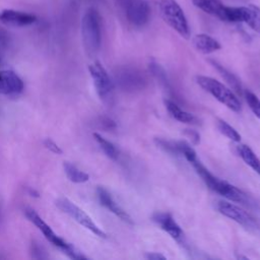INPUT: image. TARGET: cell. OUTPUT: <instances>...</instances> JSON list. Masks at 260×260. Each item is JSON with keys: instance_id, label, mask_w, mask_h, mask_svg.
Here are the masks:
<instances>
[{"instance_id": "d6986e66", "label": "cell", "mask_w": 260, "mask_h": 260, "mask_svg": "<svg viewBox=\"0 0 260 260\" xmlns=\"http://www.w3.org/2000/svg\"><path fill=\"white\" fill-rule=\"evenodd\" d=\"M63 170L67 179L73 183L80 184V183H85L89 180V175L87 173L79 170L76 166H74L69 161L63 162Z\"/></svg>"}, {"instance_id": "e0dca14e", "label": "cell", "mask_w": 260, "mask_h": 260, "mask_svg": "<svg viewBox=\"0 0 260 260\" xmlns=\"http://www.w3.org/2000/svg\"><path fill=\"white\" fill-rule=\"evenodd\" d=\"M165 106H166L168 112L170 113V115L174 119L178 120L179 122L187 123V124H196V122H197L196 117L193 114L182 110L174 102H172L170 100H165Z\"/></svg>"}, {"instance_id": "2e32d148", "label": "cell", "mask_w": 260, "mask_h": 260, "mask_svg": "<svg viewBox=\"0 0 260 260\" xmlns=\"http://www.w3.org/2000/svg\"><path fill=\"white\" fill-rule=\"evenodd\" d=\"M192 44L197 51H199L203 54H209V53L215 52L221 48L220 44L215 39H213L212 37H210L206 34L196 35L192 39Z\"/></svg>"}, {"instance_id": "d4e9b609", "label": "cell", "mask_w": 260, "mask_h": 260, "mask_svg": "<svg viewBox=\"0 0 260 260\" xmlns=\"http://www.w3.org/2000/svg\"><path fill=\"white\" fill-rule=\"evenodd\" d=\"M44 146L55 154H61L63 152L62 149L60 148V146L54 140H52L51 138H46L44 140Z\"/></svg>"}, {"instance_id": "7402d4cb", "label": "cell", "mask_w": 260, "mask_h": 260, "mask_svg": "<svg viewBox=\"0 0 260 260\" xmlns=\"http://www.w3.org/2000/svg\"><path fill=\"white\" fill-rule=\"evenodd\" d=\"M217 129L219 130V132L221 134H223L224 136H226L229 139H231L232 141L235 142H240L241 140V135L240 133L230 124H228L225 121L223 120H218L217 121Z\"/></svg>"}, {"instance_id": "4fadbf2b", "label": "cell", "mask_w": 260, "mask_h": 260, "mask_svg": "<svg viewBox=\"0 0 260 260\" xmlns=\"http://www.w3.org/2000/svg\"><path fill=\"white\" fill-rule=\"evenodd\" d=\"M154 222L160 226V229L167 232L174 240L182 242L184 240V233L181 226L174 219L173 215L169 212H157L152 216Z\"/></svg>"}, {"instance_id": "cb8c5ba5", "label": "cell", "mask_w": 260, "mask_h": 260, "mask_svg": "<svg viewBox=\"0 0 260 260\" xmlns=\"http://www.w3.org/2000/svg\"><path fill=\"white\" fill-rule=\"evenodd\" d=\"M245 98H246V102H247L249 108L251 109V111L253 112V114L257 118L260 119V100L258 99V96L255 95L251 91H246Z\"/></svg>"}, {"instance_id": "8992f818", "label": "cell", "mask_w": 260, "mask_h": 260, "mask_svg": "<svg viewBox=\"0 0 260 260\" xmlns=\"http://www.w3.org/2000/svg\"><path fill=\"white\" fill-rule=\"evenodd\" d=\"M55 205L64 213L73 218L80 225L91 232L93 235L106 239L107 234L92 220V218L75 203L65 197H60L55 201Z\"/></svg>"}, {"instance_id": "5bb4252c", "label": "cell", "mask_w": 260, "mask_h": 260, "mask_svg": "<svg viewBox=\"0 0 260 260\" xmlns=\"http://www.w3.org/2000/svg\"><path fill=\"white\" fill-rule=\"evenodd\" d=\"M117 79L123 88L132 90L143 87L145 81L143 74L133 69H123L118 73Z\"/></svg>"}, {"instance_id": "4316f807", "label": "cell", "mask_w": 260, "mask_h": 260, "mask_svg": "<svg viewBox=\"0 0 260 260\" xmlns=\"http://www.w3.org/2000/svg\"><path fill=\"white\" fill-rule=\"evenodd\" d=\"M144 257L148 260H165L166 259V256H164L160 253H156V252L147 253V254H145Z\"/></svg>"}, {"instance_id": "3957f363", "label": "cell", "mask_w": 260, "mask_h": 260, "mask_svg": "<svg viewBox=\"0 0 260 260\" xmlns=\"http://www.w3.org/2000/svg\"><path fill=\"white\" fill-rule=\"evenodd\" d=\"M81 39L87 56H95L101 47L102 26L100 13L94 8H88L82 17Z\"/></svg>"}, {"instance_id": "9c48e42d", "label": "cell", "mask_w": 260, "mask_h": 260, "mask_svg": "<svg viewBox=\"0 0 260 260\" xmlns=\"http://www.w3.org/2000/svg\"><path fill=\"white\" fill-rule=\"evenodd\" d=\"M88 71L96 93L101 99H107L113 89V81L107 70L99 61H95L88 66Z\"/></svg>"}, {"instance_id": "603a6c76", "label": "cell", "mask_w": 260, "mask_h": 260, "mask_svg": "<svg viewBox=\"0 0 260 260\" xmlns=\"http://www.w3.org/2000/svg\"><path fill=\"white\" fill-rule=\"evenodd\" d=\"M249 7V14L245 22L254 30L260 34V9L253 5H250Z\"/></svg>"}, {"instance_id": "ac0fdd59", "label": "cell", "mask_w": 260, "mask_h": 260, "mask_svg": "<svg viewBox=\"0 0 260 260\" xmlns=\"http://www.w3.org/2000/svg\"><path fill=\"white\" fill-rule=\"evenodd\" d=\"M238 152L246 165H248L253 171L260 175V159L254 153V151L248 145L240 144L238 146Z\"/></svg>"}, {"instance_id": "4dcf8cb0", "label": "cell", "mask_w": 260, "mask_h": 260, "mask_svg": "<svg viewBox=\"0 0 260 260\" xmlns=\"http://www.w3.org/2000/svg\"><path fill=\"white\" fill-rule=\"evenodd\" d=\"M0 64H1V56H0Z\"/></svg>"}, {"instance_id": "f546056e", "label": "cell", "mask_w": 260, "mask_h": 260, "mask_svg": "<svg viewBox=\"0 0 260 260\" xmlns=\"http://www.w3.org/2000/svg\"><path fill=\"white\" fill-rule=\"evenodd\" d=\"M238 258H243V259H248L247 257H244V256H238Z\"/></svg>"}, {"instance_id": "5b68a950", "label": "cell", "mask_w": 260, "mask_h": 260, "mask_svg": "<svg viewBox=\"0 0 260 260\" xmlns=\"http://www.w3.org/2000/svg\"><path fill=\"white\" fill-rule=\"evenodd\" d=\"M197 83L207 92H209L213 98H215L219 103L223 104L225 107L234 112L241 111V103L238 96L233 90L226 87L221 82L215 80L214 78L199 75L196 77Z\"/></svg>"}, {"instance_id": "44dd1931", "label": "cell", "mask_w": 260, "mask_h": 260, "mask_svg": "<svg viewBox=\"0 0 260 260\" xmlns=\"http://www.w3.org/2000/svg\"><path fill=\"white\" fill-rule=\"evenodd\" d=\"M211 64L213 65L214 68H216V70L219 72V74L224 78V80L233 87V89L237 92H241V83H240V80L232 73L230 72L228 69H225L223 66H221L220 64H218L216 61H213V60H210Z\"/></svg>"}, {"instance_id": "83f0119b", "label": "cell", "mask_w": 260, "mask_h": 260, "mask_svg": "<svg viewBox=\"0 0 260 260\" xmlns=\"http://www.w3.org/2000/svg\"><path fill=\"white\" fill-rule=\"evenodd\" d=\"M8 35L6 34L5 30L0 28V47L5 46L8 43Z\"/></svg>"}, {"instance_id": "52a82bcc", "label": "cell", "mask_w": 260, "mask_h": 260, "mask_svg": "<svg viewBox=\"0 0 260 260\" xmlns=\"http://www.w3.org/2000/svg\"><path fill=\"white\" fill-rule=\"evenodd\" d=\"M119 5L124 9L129 22L136 26L144 25L150 15V8L145 0H118Z\"/></svg>"}, {"instance_id": "6da1fadb", "label": "cell", "mask_w": 260, "mask_h": 260, "mask_svg": "<svg viewBox=\"0 0 260 260\" xmlns=\"http://www.w3.org/2000/svg\"><path fill=\"white\" fill-rule=\"evenodd\" d=\"M24 214H25L26 218L38 228V230L43 234L45 239L48 242H50L53 246L58 248L66 256H68L69 258L74 259V260L86 259L87 258L80 251H78L72 244L68 243L66 240L59 237L52 230V228L32 208H29V207L25 208L24 209Z\"/></svg>"}, {"instance_id": "f1b7e54d", "label": "cell", "mask_w": 260, "mask_h": 260, "mask_svg": "<svg viewBox=\"0 0 260 260\" xmlns=\"http://www.w3.org/2000/svg\"><path fill=\"white\" fill-rule=\"evenodd\" d=\"M188 135L192 138V140L194 141V143H198V142H199V135H198L196 132L188 131Z\"/></svg>"}, {"instance_id": "ffe728a7", "label": "cell", "mask_w": 260, "mask_h": 260, "mask_svg": "<svg viewBox=\"0 0 260 260\" xmlns=\"http://www.w3.org/2000/svg\"><path fill=\"white\" fill-rule=\"evenodd\" d=\"M92 136L94 138V140L96 141V143L100 145L101 149L104 151V153L111 159L116 160L118 158L119 152L116 148V146L109 140H107L105 137H103L101 134H99L98 132L92 133Z\"/></svg>"}, {"instance_id": "8fae6325", "label": "cell", "mask_w": 260, "mask_h": 260, "mask_svg": "<svg viewBox=\"0 0 260 260\" xmlns=\"http://www.w3.org/2000/svg\"><path fill=\"white\" fill-rule=\"evenodd\" d=\"M24 88L22 79L12 70H0V94L16 95Z\"/></svg>"}, {"instance_id": "277c9868", "label": "cell", "mask_w": 260, "mask_h": 260, "mask_svg": "<svg viewBox=\"0 0 260 260\" xmlns=\"http://www.w3.org/2000/svg\"><path fill=\"white\" fill-rule=\"evenodd\" d=\"M157 8L164 21L181 37L189 39L190 29L183 9L175 0H157Z\"/></svg>"}, {"instance_id": "9a60e30c", "label": "cell", "mask_w": 260, "mask_h": 260, "mask_svg": "<svg viewBox=\"0 0 260 260\" xmlns=\"http://www.w3.org/2000/svg\"><path fill=\"white\" fill-rule=\"evenodd\" d=\"M193 4L203 10L204 12L211 14L220 20L225 21V5L219 0H192Z\"/></svg>"}, {"instance_id": "ba28073f", "label": "cell", "mask_w": 260, "mask_h": 260, "mask_svg": "<svg viewBox=\"0 0 260 260\" xmlns=\"http://www.w3.org/2000/svg\"><path fill=\"white\" fill-rule=\"evenodd\" d=\"M216 208L222 215L229 217L230 219L238 222L239 224L247 229L257 228V222L250 213L231 202L219 201L216 204Z\"/></svg>"}, {"instance_id": "484cf974", "label": "cell", "mask_w": 260, "mask_h": 260, "mask_svg": "<svg viewBox=\"0 0 260 260\" xmlns=\"http://www.w3.org/2000/svg\"><path fill=\"white\" fill-rule=\"evenodd\" d=\"M31 256L34 258H37V259L47 258V255L45 254V251H44L43 247H41L40 245H38L36 243L31 244Z\"/></svg>"}, {"instance_id": "30bf717a", "label": "cell", "mask_w": 260, "mask_h": 260, "mask_svg": "<svg viewBox=\"0 0 260 260\" xmlns=\"http://www.w3.org/2000/svg\"><path fill=\"white\" fill-rule=\"evenodd\" d=\"M37 16L32 13L16 10L12 8H5L0 10V23L14 26L24 27L34 24L37 21Z\"/></svg>"}, {"instance_id": "7c38bea8", "label": "cell", "mask_w": 260, "mask_h": 260, "mask_svg": "<svg viewBox=\"0 0 260 260\" xmlns=\"http://www.w3.org/2000/svg\"><path fill=\"white\" fill-rule=\"evenodd\" d=\"M96 196H98V199L102 206L107 208L109 211L114 213L116 216H118L123 221H125L129 224H133V219L131 218V216L114 200V198L108 192V190H106L103 187H98L96 188Z\"/></svg>"}, {"instance_id": "7a4b0ae2", "label": "cell", "mask_w": 260, "mask_h": 260, "mask_svg": "<svg viewBox=\"0 0 260 260\" xmlns=\"http://www.w3.org/2000/svg\"><path fill=\"white\" fill-rule=\"evenodd\" d=\"M191 165L194 167L197 174L202 178V180L211 190L231 201L248 204L247 202H249V198L243 191L238 189L236 186L228 183L226 181L220 180L217 177L213 176L197 158L193 160Z\"/></svg>"}]
</instances>
